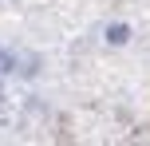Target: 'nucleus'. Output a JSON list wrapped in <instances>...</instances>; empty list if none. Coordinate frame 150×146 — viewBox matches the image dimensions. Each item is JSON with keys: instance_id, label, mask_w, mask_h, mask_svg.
Instances as JSON below:
<instances>
[{"instance_id": "1", "label": "nucleus", "mask_w": 150, "mask_h": 146, "mask_svg": "<svg viewBox=\"0 0 150 146\" xmlns=\"http://www.w3.org/2000/svg\"><path fill=\"white\" fill-rule=\"evenodd\" d=\"M127 39H130V28H127V24H115V28H107V44L119 47V44H127Z\"/></svg>"}]
</instances>
